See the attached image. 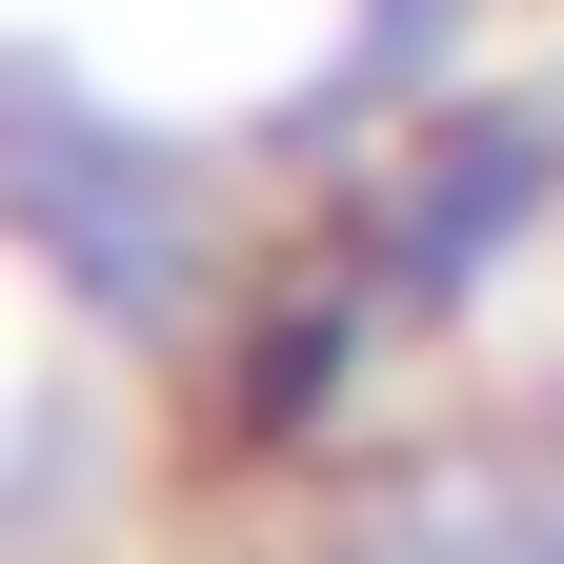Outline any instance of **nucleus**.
I'll return each instance as SVG.
<instances>
[{
	"label": "nucleus",
	"instance_id": "f257e3e1",
	"mask_svg": "<svg viewBox=\"0 0 564 564\" xmlns=\"http://www.w3.org/2000/svg\"><path fill=\"white\" fill-rule=\"evenodd\" d=\"M524 182H544V141H524V121H464L444 162H403V202H383V262H403V282H464L484 242L524 223Z\"/></svg>",
	"mask_w": 564,
	"mask_h": 564
},
{
	"label": "nucleus",
	"instance_id": "f03ea898",
	"mask_svg": "<svg viewBox=\"0 0 564 564\" xmlns=\"http://www.w3.org/2000/svg\"><path fill=\"white\" fill-rule=\"evenodd\" d=\"M364 564H564V524H505V505H383Z\"/></svg>",
	"mask_w": 564,
	"mask_h": 564
},
{
	"label": "nucleus",
	"instance_id": "7ed1b4c3",
	"mask_svg": "<svg viewBox=\"0 0 564 564\" xmlns=\"http://www.w3.org/2000/svg\"><path fill=\"white\" fill-rule=\"evenodd\" d=\"M343 383V303H303V323H262V364H242V423H303Z\"/></svg>",
	"mask_w": 564,
	"mask_h": 564
}]
</instances>
